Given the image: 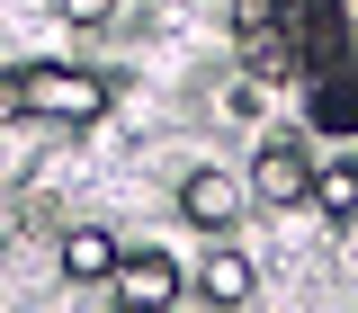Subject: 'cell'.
<instances>
[{
  "mask_svg": "<svg viewBox=\"0 0 358 313\" xmlns=\"http://www.w3.org/2000/svg\"><path fill=\"white\" fill-rule=\"evenodd\" d=\"M63 18H72V27H108V18H117V0H63Z\"/></svg>",
  "mask_w": 358,
  "mask_h": 313,
  "instance_id": "obj_9",
  "label": "cell"
},
{
  "mask_svg": "<svg viewBox=\"0 0 358 313\" xmlns=\"http://www.w3.org/2000/svg\"><path fill=\"white\" fill-rule=\"evenodd\" d=\"M108 286H117V313H171V296H179V268L162 260V251H126V268H117Z\"/></svg>",
  "mask_w": 358,
  "mask_h": 313,
  "instance_id": "obj_3",
  "label": "cell"
},
{
  "mask_svg": "<svg viewBox=\"0 0 358 313\" xmlns=\"http://www.w3.org/2000/svg\"><path fill=\"white\" fill-rule=\"evenodd\" d=\"M179 215L206 224V233H224V224L242 215V179H233V170H188V188H179Z\"/></svg>",
  "mask_w": 358,
  "mask_h": 313,
  "instance_id": "obj_4",
  "label": "cell"
},
{
  "mask_svg": "<svg viewBox=\"0 0 358 313\" xmlns=\"http://www.w3.org/2000/svg\"><path fill=\"white\" fill-rule=\"evenodd\" d=\"M313 206L322 215H358V161H322L313 170Z\"/></svg>",
  "mask_w": 358,
  "mask_h": 313,
  "instance_id": "obj_7",
  "label": "cell"
},
{
  "mask_svg": "<svg viewBox=\"0 0 358 313\" xmlns=\"http://www.w3.org/2000/svg\"><path fill=\"white\" fill-rule=\"evenodd\" d=\"M117 268H126V251H117V242H108L99 224L63 233V277H72V286H99V277H117Z\"/></svg>",
  "mask_w": 358,
  "mask_h": 313,
  "instance_id": "obj_5",
  "label": "cell"
},
{
  "mask_svg": "<svg viewBox=\"0 0 358 313\" xmlns=\"http://www.w3.org/2000/svg\"><path fill=\"white\" fill-rule=\"evenodd\" d=\"M27 117L90 126V117H108V81H99V72H63V63H36V72H27Z\"/></svg>",
  "mask_w": 358,
  "mask_h": 313,
  "instance_id": "obj_1",
  "label": "cell"
},
{
  "mask_svg": "<svg viewBox=\"0 0 358 313\" xmlns=\"http://www.w3.org/2000/svg\"><path fill=\"white\" fill-rule=\"evenodd\" d=\"M197 296H206L215 313L251 305V260H242V251H206V268H197Z\"/></svg>",
  "mask_w": 358,
  "mask_h": 313,
  "instance_id": "obj_6",
  "label": "cell"
},
{
  "mask_svg": "<svg viewBox=\"0 0 358 313\" xmlns=\"http://www.w3.org/2000/svg\"><path fill=\"white\" fill-rule=\"evenodd\" d=\"M27 117V72H0V126Z\"/></svg>",
  "mask_w": 358,
  "mask_h": 313,
  "instance_id": "obj_8",
  "label": "cell"
},
{
  "mask_svg": "<svg viewBox=\"0 0 358 313\" xmlns=\"http://www.w3.org/2000/svg\"><path fill=\"white\" fill-rule=\"evenodd\" d=\"M251 197H260V206H313V161H305V143H268L260 161H251Z\"/></svg>",
  "mask_w": 358,
  "mask_h": 313,
  "instance_id": "obj_2",
  "label": "cell"
}]
</instances>
